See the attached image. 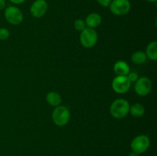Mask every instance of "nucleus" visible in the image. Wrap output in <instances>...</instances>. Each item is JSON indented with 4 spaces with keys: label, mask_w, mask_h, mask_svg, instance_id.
Here are the masks:
<instances>
[{
    "label": "nucleus",
    "mask_w": 157,
    "mask_h": 156,
    "mask_svg": "<svg viewBox=\"0 0 157 156\" xmlns=\"http://www.w3.org/2000/svg\"><path fill=\"white\" fill-rule=\"evenodd\" d=\"M46 100L49 105L52 106H58L61 103V96L57 92L51 91L46 96Z\"/></svg>",
    "instance_id": "f8f14e48"
},
{
    "label": "nucleus",
    "mask_w": 157,
    "mask_h": 156,
    "mask_svg": "<svg viewBox=\"0 0 157 156\" xmlns=\"http://www.w3.org/2000/svg\"><path fill=\"white\" fill-rule=\"evenodd\" d=\"M130 84L127 76H117L112 81V88L117 93L123 94L130 90Z\"/></svg>",
    "instance_id": "6e6552de"
},
{
    "label": "nucleus",
    "mask_w": 157,
    "mask_h": 156,
    "mask_svg": "<svg viewBox=\"0 0 157 156\" xmlns=\"http://www.w3.org/2000/svg\"><path fill=\"white\" fill-rule=\"evenodd\" d=\"M48 5L46 0H35L30 7L31 15L36 18H41L47 12Z\"/></svg>",
    "instance_id": "1a4fd4ad"
},
{
    "label": "nucleus",
    "mask_w": 157,
    "mask_h": 156,
    "mask_svg": "<svg viewBox=\"0 0 157 156\" xmlns=\"http://www.w3.org/2000/svg\"><path fill=\"white\" fill-rule=\"evenodd\" d=\"M6 0H0V10H2L6 8Z\"/></svg>",
    "instance_id": "aec40b11"
},
{
    "label": "nucleus",
    "mask_w": 157,
    "mask_h": 156,
    "mask_svg": "<svg viewBox=\"0 0 157 156\" xmlns=\"http://www.w3.org/2000/svg\"><path fill=\"white\" fill-rule=\"evenodd\" d=\"M98 40V35L96 31L90 28H85L80 35L81 45L86 48H90L96 45Z\"/></svg>",
    "instance_id": "7ed1b4c3"
},
{
    "label": "nucleus",
    "mask_w": 157,
    "mask_h": 156,
    "mask_svg": "<svg viewBox=\"0 0 157 156\" xmlns=\"http://www.w3.org/2000/svg\"><path fill=\"white\" fill-rule=\"evenodd\" d=\"M147 57L146 53L141 50L134 52L131 56V61L135 64H143L147 61Z\"/></svg>",
    "instance_id": "2eb2a0df"
},
{
    "label": "nucleus",
    "mask_w": 157,
    "mask_h": 156,
    "mask_svg": "<svg viewBox=\"0 0 157 156\" xmlns=\"http://www.w3.org/2000/svg\"><path fill=\"white\" fill-rule=\"evenodd\" d=\"M129 113L134 117H141L145 113V108L140 103H134L132 106H130Z\"/></svg>",
    "instance_id": "4468645a"
},
{
    "label": "nucleus",
    "mask_w": 157,
    "mask_h": 156,
    "mask_svg": "<svg viewBox=\"0 0 157 156\" xmlns=\"http://www.w3.org/2000/svg\"><path fill=\"white\" fill-rule=\"evenodd\" d=\"M71 118L70 110L64 106H58L52 113L54 123L58 126H64L68 123Z\"/></svg>",
    "instance_id": "f03ea898"
},
{
    "label": "nucleus",
    "mask_w": 157,
    "mask_h": 156,
    "mask_svg": "<svg viewBox=\"0 0 157 156\" xmlns=\"http://www.w3.org/2000/svg\"><path fill=\"white\" fill-rule=\"evenodd\" d=\"M150 145V140L148 136L140 135L136 136L131 142V149L133 152L140 154L147 151Z\"/></svg>",
    "instance_id": "39448f33"
},
{
    "label": "nucleus",
    "mask_w": 157,
    "mask_h": 156,
    "mask_svg": "<svg viewBox=\"0 0 157 156\" xmlns=\"http://www.w3.org/2000/svg\"><path fill=\"white\" fill-rule=\"evenodd\" d=\"M97 1H98V2L99 3L101 6L107 8L109 7L110 4L111 3L112 0H97Z\"/></svg>",
    "instance_id": "6ab92c4d"
},
{
    "label": "nucleus",
    "mask_w": 157,
    "mask_h": 156,
    "mask_svg": "<svg viewBox=\"0 0 157 156\" xmlns=\"http://www.w3.org/2000/svg\"><path fill=\"white\" fill-rule=\"evenodd\" d=\"M74 27L78 32H82L86 28L85 21L82 19H77L74 22Z\"/></svg>",
    "instance_id": "dca6fc26"
},
{
    "label": "nucleus",
    "mask_w": 157,
    "mask_h": 156,
    "mask_svg": "<svg viewBox=\"0 0 157 156\" xmlns=\"http://www.w3.org/2000/svg\"><path fill=\"white\" fill-rule=\"evenodd\" d=\"M102 22V18L101 15L96 12L89 14L85 19V24L87 28H94L98 27Z\"/></svg>",
    "instance_id": "9b49d317"
},
{
    "label": "nucleus",
    "mask_w": 157,
    "mask_h": 156,
    "mask_svg": "<svg viewBox=\"0 0 157 156\" xmlns=\"http://www.w3.org/2000/svg\"><path fill=\"white\" fill-rule=\"evenodd\" d=\"M128 156H140V154H137V153L133 152V151H132L131 153H130V154H129Z\"/></svg>",
    "instance_id": "4be33fe9"
},
{
    "label": "nucleus",
    "mask_w": 157,
    "mask_h": 156,
    "mask_svg": "<svg viewBox=\"0 0 157 156\" xmlns=\"http://www.w3.org/2000/svg\"><path fill=\"white\" fill-rule=\"evenodd\" d=\"M146 55L147 58L152 61H156L157 60V41H153L147 45L146 49Z\"/></svg>",
    "instance_id": "ddd939ff"
},
{
    "label": "nucleus",
    "mask_w": 157,
    "mask_h": 156,
    "mask_svg": "<svg viewBox=\"0 0 157 156\" xmlns=\"http://www.w3.org/2000/svg\"><path fill=\"white\" fill-rule=\"evenodd\" d=\"M147 1L149 2H156L157 0H147Z\"/></svg>",
    "instance_id": "5701e85b"
},
{
    "label": "nucleus",
    "mask_w": 157,
    "mask_h": 156,
    "mask_svg": "<svg viewBox=\"0 0 157 156\" xmlns=\"http://www.w3.org/2000/svg\"><path fill=\"white\" fill-rule=\"evenodd\" d=\"M9 1H10L11 2L13 3V4L18 5V4H21V3H23L25 0H9Z\"/></svg>",
    "instance_id": "412c9836"
},
{
    "label": "nucleus",
    "mask_w": 157,
    "mask_h": 156,
    "mask_svg": "<svg viewBox=\"0 0 157 156\" xmlns=\"http://www.w3.org/2000/svg\"><path fill=\"white\" fill-rule=\"evenodd\" d=\"M127 76L130 83L136 82L138 80V78H139V76H138V74L136 72H130V73L127 75Z\"/></svg>",
    "instance_id": "a211bd4d"
},
{
    "label": "nucleus",
    "mask_w": 157,
    "mask_h": 156,
    "mask_svg": "<svg viewBox=\"0 0 157 156\" xmlns=\"http://www.w3.org/2000/svg\"><path fill=\"white\" fill-rule=\"evenodd\" d=\"M10 36V32L6 28H0V40L5 41L7 40Z\"/></svg>",
    "instance_id": "f3484780"
},
{
    "label": "nucleus",
    "mask_w": 157,
    "mask_h": 156,
    "mask_svg": "<svg viewBox=\"0 0 157 156\" xmlns=\"http://www.w3.org/2000/svg\"><path fill=\"white\" fill-rule=\"evenodd\" d=\"M4 15L6 21L13 25H18L23 21L22 12L16 6H10L6 8Z\"/></svg>",
    "instance_id": "20e7f679"
},
{
    "label": "nucleus",
    "mask_w": 157,
    "mask_h": 156,
    "mask_svg": "<svg viewBox=\"0 0 157 156\" xmlns=\"http://www.w3.org/2000/svg\"><path fill=\"white\" fill-rule=\"evenodd\" d=\"M152 82L150 78L147 76H142L138 78L135 82L134 90L137 95L140 96H145L150 93L152 90Z\"/></svg>",
    "instance_id": "0eeeda50"
},
{
    "label": "nucleus",
    "mask_w": 157,
    "mask_h": 156,
    "mask_svg": "<svg viewBox=\"0 0 157 156\" xmlns=\"http://www.w3.org/2000/svg\"><path fill=\"white\" fill-rule=\"evenodd\" d=\"M113 71L117 76H127L130 72V66L124 61H118L113 65Z\"/></svg>",
    "instance_id": "9d476101"
},
{
    "label": "nucleus",
    "mask_w": 157,
    "mask_h": 156,
    "mask_svg": "<svg viewBox=\"0 0 157 156\" xmlns=\"http://www.w3.org/2000/svg\"><path fill=\"white\" fill-rule=\"evenodd\" d=\"M109 7L113 15L121 16L127 15L130 12L131 4L129 0H112Z\"/></svg>",
    "instance_id": "423d86ee"
},
{
    "label": "nucleus",
    "mask_w": 157,
    "mask_h": 156,
    "mask_svg": "<svg viewBox=\"0 0 157 156\" xmlns=\"http://www.w3.org/2000/svg\"><path fill=\"white\" fill-rule=\"evenodd\" d=\"M130 104L125 99H117L113 101L110 107L111 116L115 119H123L129 113Z\"/></svg>",
    "instance_id": "f257e3e1"
}]
</instances>
